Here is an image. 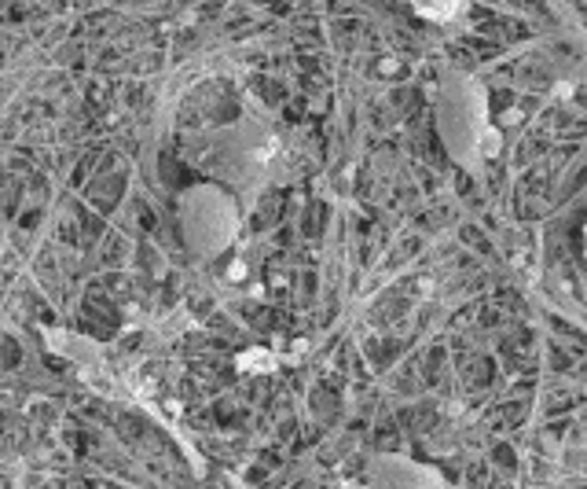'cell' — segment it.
Here are the masks:
<instances>
[{
	"label": "cell",
	"mask_w": 587,
	"mask_h": 489,
	"mask_svg": "<svg viewBox=\"0 0 587 489\" xmlns=\"http://www.w3.org/2000/svg\"><path fill=\"white\" fill-rule=\"evenodd\" d=\"M455 4H460V0H419V11H422V16L444 19V16H452Z\"/></svg>",
	"instance_id": "cell-1"
},
{
	"label": "cell",
	"mask_w": 587,
	"mask_h": 489,
	"mask_svg": "<svg viewBox=\"0 0 587 489\" xmlns=\"http://www.w3.org/2000/svg\"><path fill=\"white\" fill-rule=\"evenodd\" d=\"M584 247H587V232H584Z\"/></svg>",
	"instance_id": "cell-2"
}]
</instances>
